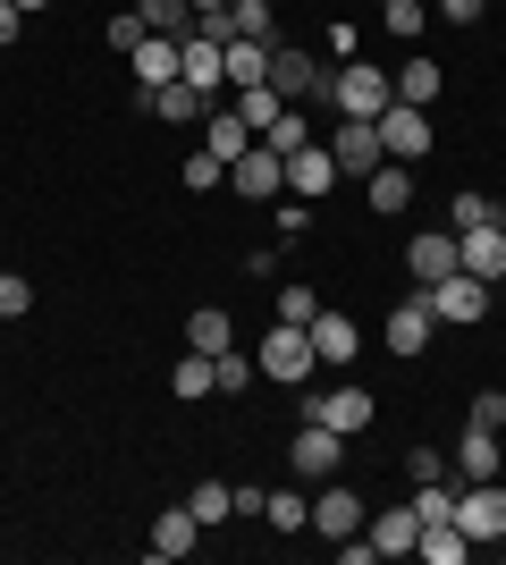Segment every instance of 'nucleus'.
Listing matches in <instances>:
<instances>
[{"mask_svg": "<svg viewBox=\"0 0 506 565\" xmlns=\"http://www.w3.org/2000/svg\"><path fill=\"white\" fill-rule=\"evenodd\" d=\"M25 312H34V287L18 270H0V321H25Z\"/></svg>", "mask_w": 506, "mask_h": 565, "instance_id": "4c0bfd02", "label": "nucleus"}, {"mask_svg": "<svg viewBox=\"0 0 506 565\" xmlns=\"http://www.w3.org/2000/svg\"><path fill=\"white\" fill-rule=\"evenodd\" d=\"M203 152H219V161H245V152H254V127H245L237 110L203 118Z\"/></svg>", "mask_w": 506, "mask_h": 565, "instance_id": "b1692460", "label": "nucleus"}, {"mask_svg": "<svg viewBox=\"0 0 506 565\" xmlns=\"http://www.w3.org/2000/svg\"><path fill=\"white\" fill-rule=\"evenodd\" d=\"M380 143H388V161H422V152H431L439 143V127H431V110H413V102H388L380 110Z\"/></svg>", "mask_w": 506, "mask_h": 565, "instance_id": "39448f33", "label": "nucleus"}, {"mask_svg": "<svg viewBox=\"0 0 506 565\" xmlns=\"http://www.w3.org/2000/svg\"><path fill=\"white\" fill-rule=\"evenodd\" d=\"M144 102H152V110L169 118V127H203V118H212V102L194 94L186 76H177V85H161V94H144Z\"/></svg>", "mask_w": 506, "mask_h": 565, "instance_id": "4be33fe9", "label": "nucleus"}, {"mask_svg": "<svg viewBox=\"0 0 506 565\" xmlns=\"http://www.w3.org/2000/svg\"><path fill=\"white\" fill-rule=\"evenodd\" d=\"M313 312H321V296H313V287H279V321L313 330Z\"/></svg>", "mask_w": 506, "mask_h": 565, "instance_id": "e433bc0d", "label": "nucleus"}, {"mask_svg": "<svg viewBox=\"0 0 506 565\" xmlns=\"http://www.w3.org/2000/svg\"><path fill=\"white\" fill-rule=\"evenodd\" d=\"M186 347H194V354H228V347H237V330H228V312H219V305H203V312L186 321Z\"/></svg>", "mask_w": 506, "mask_h": 565, "instance_id": "cd10ccee", "label": "nucleus"}, {"mask_svg": "<svg viewBox=\"0 0 506 565\" xmlns=\"http://www.w3.org/2000/svg\"><path fill=\"white\" fill-rule=\"evenodd\" d=\"M288 465L304 472V481H321V472L346 465V439H337L330 423H304V430H295V448H288Z\"/></svg>", "mask_w": 506, "mask_h": 565, "instance_id": "f8f14e48", "label": "nucleus"}, {"mask_svg": "<svg viewBox=\"0 0 506 565\" xmlns=\"http://www.w3.org/2000/svg\"><path fill=\"white\" fill-rule=\"evenodd\" d=\"M363 203H372L380 220H397V212L413 203V169H406V161H380L372 178H363Z\"/></svg>", "mask_w": 506, "mask_h": 565, "instance_id": "4468645a", "label": "nucleus"}, {"mask_svg": "<svg viewBox=\"0 0 506 565\" xmlns=\"http://www.w3.org/2000/svg\"><path fill=\"white\" fill-rule=\"evenodd\" d=\"M219 178H228L219 152H186V186H219Z\"/></svg>", "mask_w": 506, "mask_h": 565, "instance_id": "c03bdc74", "label": "nucleus"}, {"mask_svg": "<svg viewBox=\"0 0 506 565\" xmlns=\"http://www.w3.org/2000/svg\"><path fill=\"white\" fill-rule=\"evenodd\" d=\"M228 186H237L245 203H279V194H288V161H279L270 143H254L245 161H228Z\"/></svg>", "mask_w": 506, "mask_h": 565, "instance_id": "0eeeda50", "label": "nucleus"}, {"mask_svg": "<svg viewBox=\"0 0 506 565\" xmlns=\"http://www.w3.org/2000/svg\"><path fill=\"white\" fill-rule=\"evenodd\" d=\"M313 532H321V541H346V532H363V498L346 490V481H313Z\"/></svg>", "mask_w": 506, "mask_h": 565, "instance_id": "9d476101", "label": "nucleus"}, {"mask_svg": "<svg viewBox=\"0 0 506 565\" xmlns=\"http://www.w3.org/2000/svg\"><path fill=\"white\" fill-rule=\"evenodd\" d=\"M136 18H144L152 34H169V43H186V34H194V9H186V0H144Z\"/></svg>", "mask_w": 506, "mask_h": 565, "instance_id": "7c9ffc66", "label": "nucleus"}, {"mask_svg": "<svg viewBox=\"0 0 506 565\" xmlns=\"http://www.w3.org/2000/svg\"><path fill=\"white\" fill-rule=\"evenodd\" d=\"M482 9H489V0H439V18H448V25H473Z\"/></svg>", "mask_w": 506, "mask_h": 565, "instance_id": "de8ad7c7", "label": "nucleus"}, {"mask_svg": "<svg viewBox=\"0 0 506 565\" xmlns=\"http://www.w3.org/2000/svg\"><path fill=\"white\" fill-rule=\"evenodd\" d=\"M254 372H262V363H245L237 347H228V354H212V380H219V397H245V388H254Z\"/></svg>", "mask_w": 506, "mask_h": 565, "instance_id": "f704fd0d", "label": "nucleus"}, {"mask_svg": "<svg viewBox=\"0 0 506 565\" xmlns=\"http://www.w3.org/2000/svg\"><path fill=\"white\" fill-rule=\"evenodd\" d=\"M194 541H203L194 507H169V515H152V557H186Z\"/></svg>", "mask_w": 506, "mask_h": 565, "instance_id": "412c9836", "label": "nucleus"}, {"mask_svg": "<svg viewBox=\"0 0 506 565\" xmlns=\"http://www.w3.org/2000/svg\"><path fill=\"white\" fill-rule=\"evenodd\" d=\"M186 9H194V18H203V9H228V0H186Z\"/></svg>", "mask_w": 506, "mask_h": 565, "instance_id": "09e8293b", "label": "nucleus"}, {"mask_svg": "<svg viewBox=\"0 0 506 565\" xmlns=\"http://www.w3.org/2000/svg\"><path fill=\"white\" fill-rule=\"evenodd\" d=\"M254 363H262V380H279V388H304V380H313V330H295V321H279V330L262 338V347H254Z\"/></svg>", "mask_w": 506, "mask_h": 565, "instance_id": "f03ea898", "label": "nucleus"}, {"mask_svg": "<svg viewBox=\"0 0 506 565\" xmlns=\"http://www.w3.org/2000/svg\"><path fill=\"white\" fill-rule=\"evenodd\" d=\"M219 68H228V85H270V43H254V34H237V43H219Z\"/></svg>", "mask_w": 506, "mask_h": 565, "instance_id": "f3484780", "label": "nucleus"}, {"mask_svg": "<svg viewBox=\"0 0 506 565\" xmlns=\"http://www.w3.org/2000/svg\"><path fill=\"white\" fill-rule=\"evenodd\" d=\"M18 34H25V9H18V0H0V51L18 43Z\"/></svg>", "mask_w": 506, "mask_h": 565, "instance_id": "49530a36", "label": "nucleus"}, {"mask_svg": "<svg viewBox=\"0 0 506 565\" xmlns=\"http://www.w3.org/2000/svg\"><path fill=\"white\" fill-rule=\"evenodd\" d=\"M304 423H330L337 439H355V430L372 423V397H363V388H330V397H304Z\"/></svg>", "mask_w": 506, "mask_h": 565, "instance_id": "ddd939ff", "label": "nucleus"}, {"mask_svg": "<svg viewBox=\"0 0 506 565\" xmlns=\"http://www.w3.org/2000/svg\"><path fill=\"white\" fill-rule=\"evenodd\" d=\"M270 94L279 102H330V76H321L313 51H270Z\"/></svg>", "mask_w": 506, "mask_h": 565, "instance_id": "423d86ee", "label": "nucleus"}, {"mask_svg": "<svg viewBox=\"0 0 506 565\" xmlns=\"http://www.w3.org/2000/svg\"><path fill=\"white\" fill-rule=\"evenodd\" d=\"M169 388H177V397L186 405H203V397H219V380H212V354H177V372H169Z\"/></svg>", "mask_w": 506, "mask_h": 565, "instance_id": "a878e982", "label": "nucleus"}, {"mask_svg": "<svg viewBox=\"0 0 506 565\" xmlns=\"http://www.w3.org/2000/svg\"><path fill=\"white\" fill-rule=\"evenodd\" d=\"M270 152H279V161H295V152H304V143H313V127H304V102H288V110H279V127H270Z\"/></svg>", "mask_w": 506, "mask_h": 565, "instance_id": "2f4dec72", "label": "nucleus"}, {"mask_svg": "<svg viewBox=\"0 0 506 565\" xmlns=\"http://www.w3.org/2000/svg\"><path fill=\"white\" fill-rule=\"evenodd\" d=\"M456 498H464V490H448V472H439V481H422L413 515H422V523H456Z\"/></svg>", "mask_w": 506, "mask_h": 565, "instance_id": "c9c22d12", "label": "nucleus"}, {"mask_svg": "<svg viewBox=\"0 0 506 565\" xmlns=\"http://www.w3.org/2000/svg\"><path fill=\"white\" fill-rule=\"evenodd\" d=\"M127 68H136V85H144V94H161V85H177V76H186V43H169V34H144Z\"/></svg>", "mask_w": 506, "mask_h": 565, "instance_id": "9b49d317", "label": "nucleus"}, {"mask_svg": "<svg viewBox=\"0 0 506 565\" xmlns=\"http://www.w3.org/2000/svg\"><path fill=\"white\" fill-rule=\"evenodd\" d=\"M279 110H288V102L270 94V85H245V94H237V118H245V127H254V143H262L270 127H279Z\"/></svg>", "mask_w": 506, "mask_h": 565, "instance_id": "c85d7f7f", "label": "nucleus"}, {"mask_svg": "<svg viewBox=\"0 0 506 565\" xmlns=\"http://www.w3.org/2000/svg\"><path fill=\"white\" fill-rule=\"evenodd\" d=\"M313 354H321V363H355V354H363V330L346 321V312H313Z\"/></svg>", "mask_w": 506, "mask_h": 565, "instance_id": "6ab92c4d", "label": "nucleus"}, {"mask_svg": "<svg viewBox=\"0 0 506 565\" xmlns=\"http://www.w3.org/2000/svg\"><path fill=\"white\" fill-rule=\"evenodd\" d=\"M388 85H397V102H413V110H431V102H439V85H448V76H439V60H406V68L388 76Z\"/></svg>", "mask_w": 506, "mask_h": 565, "instance_id": "393cba45", "label": "nucleus"}, {"mask_svg": "<svg viewBox=\"0 0 506 565\" xmlns=\"http://www.w3.org/2000/svg\"><path fill=\"white\" fill-rule=\"evenodd\" d=\"M18 9H25V18H34V9H51V0H18Z\"/></svg>", "mask_w": 506, "mask_h": 565, "instance_id": "8fccbe9b", "label": "nucleus"}, {"mask_svg": "<svg viewBox=\"0 0 506 565\" xmlns=\"http://www.w3.org/2000/svg\"><path fill=\"white\" fill-rule=\"evenodd\" d=\"M388 102H397V85H388V68H372V60H346V68L330 76V110L337 118H380Z\"/></svg>", "mask_w": 506, "mask_h": 565, "instance_id": "f257e3e1", "label": "nucleus"}, {"mask_svg": "<svg viewBox=\"0 0 506 565\" xmlns=\"http://www.w3.org/2000/svg\"><path fill=\"white\" fill-rule=\"evenodd\" d=\"M498 557H506V532H498Z\"/></svg>", "mask_w": 506, "mask_h": 565, "instance_id": "3c124183", "label": "nucleus"}, {"mask_svg": "<svg viewBox=\"0 0 506 565\" xmlns=\"http://www.w3.org/2000/svg\"><path fill=\"white\" fill-rule=\"evenodd\" d=\"M456 270H473L482 287L506 279V220H489V228H464V236H456Z\"/></svg>", "mask_w": 506, "mask_h": 565, "instance_id": "6e6552de", "label": "nucleus"}, {"mask_svg": "<svg viewBox=\"0 0 506 565\" xmlns=\"http://www.w3.org/2000/svg\"><path fill=\"white\" fill-rule=\"evenodd\" d=\"M186 85H194V94H203V102H212L219 85H228V68H219V43H203V34H194V43H186Z\"/></svg>", "mask_w": 506, "mask_h": 565, "instance_id": "bb28decb", "label": "nucleus"}, {"mask_svg": "<svg viewBox=\"0 0 506 565\" xmlns=\"http://www.w3.org/2000/svg\"><path fill=\"white\" fill-rule=\"evenodd\" d=\"M489 220H498V203H489V194H456V236H464V228H489Z\"/></svg>", "mask_w": 506, "mask_h": 565, "instance_id": "79ce46f5", "label": "nucleus"}, {"mask_svg": "<svg viewBox=\"0 0 506 565\" xmlns=\"http://www.w3.org/2000/svg\"><path fill=\"white\" fill-rule=\"evenodd\" d=\"M186 507H194V523L212 532V523H228V515H237V490H228V481H194V498H186Z\"/></svg>", "mask_w": 506, "mask_h": 565, "instance_id": "c756f323", "label": "nucleus"}, {"mask_svg": "<svg viewBox=\"0 0 506 565\" xmlns=\"http://www.w3.org/2000/svg\"><path fill=\"white\" fill-rule=\"evenodd\" d=\"M228 18H237V34L270 43V0H228Z\"/></svg>", "mask_w": 506, "mask_h": 565, "instance_id": "58836bf2", "label": "nucleus"}, {"mask_svg": "<svg viewBox=\"0 0 506 565\" xmlns=\"http://www.w3.org/2000/svg\"><path fill=\"white\" fill-rule=\"evenodd\" d=\"M406 472H413V481H439L448 465H439V448H413V456H406Z\"/></svg>", "mask_w": 506, "mask_h": 565, "instance_id": "a18cd8bd", "label": "nucleus"}, {"mask_svg": "<svg viewBox=\"0 0 506 565\" xmlns=\"http://www.w3.org/2000/svg\"><path fill=\"white\" fill-rule=\"evenodd\" d=\"M456 465H464V481H498V465H506V439H498V430H473V423H464V439H456Z\"/></svg>", "mask_w": 506, "mask_h": 565, "instance_id": "a211bd4d", "label": "nucleus"}, {"mask_svg": "<svg viewBox=\"0 0 506 565\" xmlns=\"http://www.w3.org/2000/svg\"><path fill=\"white\" fill-rule=\"evenodd\" d=\"M456 532H464V541H498V532H506V490H498V481H473V490L456 498Z\"/></svg>", "mask_w": 506, "mask_h": 565, "instance_id": "1a4fd4ad", "label": "nucleus"}, {"mask_svg": "<svg viewBox=\"0 0 506 565\" xmlns=\"http://www.w3.org/2000/svg\"><path fill=\"white\" fill-rule=\"evenodd\" d=\"M431 330H439L431 305H422V296H406V305L388 312V354H422V347H431Z\"/></svg>", "mask_w": 506, "mask_h": 565, "instance_id": "dca6fc26", "label": "nucleus"}, {"mask_svg": "<svg viewBox=\"0 0 506 565\" xmlns=\"http://www.w3.org/2000/svg\"><path fill=\"white\" fill-rule=\"evenodd\" d=\"M262 523H279V532H304V523H313V498H304V490H270V498H262Z\"/></svg>", "mask_w": 506, "mask_h": 565, "instance_id": "473e14b6", "label": "nucleus"}, {"mask_svg": "<svg viewBox=\"0 0 506 565\" xmlns=\"http://www.w3.org/2000/svg\"><path fill=\"white\" fill-rule=\"evenodd\" d=\"M388 34H422V0H380Z\"/></svg>", "mask_w": 506, "mask_h": 565, "instance_id": "37998d69", "label": "nucleus"}, {"mask_svg": "<svg viewBox=\"0 0 506 565\" xmlns=\"http://www.w3.org/2000/svg\"><path fill=\"white\" fill-rule=\"evenodd\" d=\"M413 548H422L431 565H464V548H473V541H464L456 523H422V541H413Z\"/></svg>", "mask_w": 506, "mask_h": 565, "instance_id": "72a5a7b5", "label": "nucleus"}, {"mask_svg": "<svg viewBox=\"0 0 506 565\" xmlns=\"http://www.w3.org/2000/svg\"><path fill=\"white\" fill-rule=\"evenodd\" d=\"M406 270H413L422 287H431V279H448V270H456V228H431V236H413V245H406Z\"/></svg>", "mask_w": 506, "mask_h": 565, "instance_id": "2eb2a0df", "label": "nucleus"}, {"mask_svg": "<svg viewBox=\"0 0 506 565\" xmlns=\"http://www.w3.org/2000/svg\"><path fill=\"white\" fill-rule=\"evenodd\" d=\"M330 186H337V161L321 152V143H304V152L288 161V194H330Z\"/></svg>", "mask_w": 506, "mask_h": 565, "instance_id": "5701e85b", "label": "nucleus"}, {"mask_svg": "<svg viewBox=\"0 0 506 565\" xmlns=\"http://www.w3.org/2000/svg\"><path fill=\"white\" fill-rule=\"evenodd\" d=\"M330 161H337V178H372V169L388 161V143H380V118H337V136H330Z\"/></svg>", "mask_w": 506, "mask_h": 565, "instance_id": "20e7f679", "label": "nucleus"}, {"mask_svg": "<svg viewBox=\"0 0 506 565\" xmlns=\"http://www.w3.org/2000/svg\"><path fill=\"white\" fill-rule=\"evenodd\" d=\"M413 541H422V515H413V507H388V515H372V557H406Z\"/></svg>", "mask_w": 506, "mask_h": 565, "instance_id": "aec40b11", "label": "nucleus"}, {"mask_svg": "<svg viewBox=\"0 0 506 565\" xmlns=\"http://www.w3.org/2000/svg\"><path fill=\"white\" fill-rule=\"evenodd\" d=\"M464 423H473V430H498V439H506V397H498V388H482V397H473V414H464Z\"/></svg>", "mask_w": 506, "mask_h": 565, "instance_id": "a19ab883", "label": "nucleus"}, {"mask_svg": "<svg viewBox=\"0 0 506 565\" xmlns=\"http://www.w3.org/2000/svg\"><path fill=\"white\" fill-rule=\"evenodd\" d=\"M422 305H431V321L464 330V321H482V312H489V287L473 279V270H448V279H431V287H422Z\"/></svg>", "mask_w": 506, "mask_h": 565, "instance_id": "7ed1b4c3", "label": "nucleus"}, {"mask_svg": "<svg viewBox=\"0 0 506 565\" xmlns=\"http://www.w3.org/2000/svg\"><path fill=\"white\" fill-rule=\"evenodd\" d=\"M152 25L136 18V9H119V18H110V51H119V60H136V43H144Z\"/></svg>", "mask_w": 506, "mask_h": 565, "instance_id": "ea45409f", "label": "nucleus"}]
</instances>
